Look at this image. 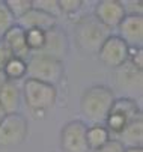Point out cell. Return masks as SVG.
<instances>
[{
    "label": "cell",
    "instance_id": "obj_1",
    "mask_svg": "<svg viewBox=\"0 0 143 152\" xmlns=\"http://www.w3.org/2000/svg\"><path fill=\"white\" fill-rule=\"evenodd\" d=\"M116 99L115 92L104 84H93L88 88L80 98V112L83 118L93 124H104L110 113L113 101Z\"/></svg>",
    "mask_w": 143,
    "mask_h": 152
},
{
    "label": "cell",
    "instance_id": "obj_2",
    "mask_svg": "<svg viewBox=\"0 0 143 152\" xmlns=\"http://www.w3.org/2000/svg\"><path fill=\"white\" fill-rule=\"evenodd\" d=\"M65 75V63L63 60L42 54V53H30L27 59V75L26 78L36 80L45 84L56 86L62 81Z\"/></svg>",
    "mask_w": 143,
    "mask_h": 152
},
{
    "label": "cell",
    "instance_id": "obj_3",
    "mask_svg": "<svg viewBox=\"0 0 143 152\" xmlns=\"http://www.w3.org/2000/svg\"><path fill=\"white\" fill-rule=\"evenodd\" d=\"M21 95L26 107L33 115L42 116L47 110L54 107L57 101V89L51 84L26 78L21 86Z\"/></svg>",
    "mask_w": 143,
    "mask_h": 152
},
{
    "label": "cell",
    "instance_id": "obj_4",
    "mask_svg": "<svg viewBox=\"0 0 143 152\" xmlns=\"http://www.w3.org/2000/svg\"><path fill=\"white\" fill-rule=\"evenodd\" d=\"M112 35V30L104 27L93 17L80 20L75 26V44L86 54H96L104 41Z\"/></svg>",
    "mask_w": 143,
    "mask_h": 152
},
{
    "label": "cell",
    "instance_id": "obj_5",
    "mask_svg": "<svg viewBox=\"0 0 143 152\" xmlns=\"http://www.w3.org/2000/svg\"><path fill=\"white\" fill-rule=\"evenodd\" d=\"M29 136V124L21 113L5 115L0 121V148H12L24 143Z\"/></svg>",
    "mask_w": 143,
    "mask_h": 152
},
{
    "label": "cell",
    "instance_id": "obj_6",
    "mask_svg": "<svg viewBox=\"0 0 143 152\" xmlns=\"http://www.w3.org/2000/svg\"><path fill=\"white\" fill-rule=\"evenodd\" d=\"M86 122L74 119L66 122L60 129V148L63 152H89L86 143Z\"/></svg>",
    "mask_w": 143,
    "mask_h": 152
},
{
    "label": "cell",
    "instance_id": "obj_7",
    "mask_svg": "<svg viewBox=\"0 0 143 152\" xmlns=\"http://www.w3.org/2000/svg\"><path fill=\"white\" fill-rule=\"evenodd\" d=\"M128 50L130 47L122 41L117 35H110L104 44L101 45V48L98 50L96 56L99 59V62L106 65L107 68H119L120 65H124L128 60Z\"/></svg>",
    "mask_w": 143,
    "mask_h": 152
},
{
    "label": "cell",
    "instance_id": "obj_8",
    "mask_svg": "<svg viewBox=\"0 0 143 152\" xmlns=\"http://www.w3.org/2000/svg\"><path fill=\"white\" fill-rule=\"evenodd\" d=\"M93 18L109 30L116 29L125 18V11L120 0H99L95 3Z\"/></svg>",
    "mask_w": 143,
    "mask_h": 152
},
{
    "label": "cell",
    "instance_id": "obj_9",
    "mask_svg": "<svg viewBox=\"0 0 143 152\" xmlns=\"http://www.w3.org/2000/svg\"><path fill=\"white\" fill-rule=\"evenodd\" d=\"M117 36L128 47H142L143 44V15H125L116 27Z\"/></svg>",
    "mask_w": 143,
    "mask_h": 152
},
{
    "label": "cell",
    "instance_id": "obj_10",
    "mask_svg": "<svg viewBox=\"0 0 143 152\" xmlns=\"http://www.w3.org/2000/svg\"><path fill=\"white\" fill-rule=\"evenodd\" d=\"M21 29L29 30V29H39V30H44L48 32L51 29H54L57 26V18L53 15H48L39 9L32 8L27 14H24L20 20H17V23Z\"/></svg>",
    "mask_w": 143,
    "mask_h": 152
},
{
    "label": "cell",
    "instance_id": "obj_11",
    "mask_svg": "<svg viewBox=\"0 0 143 152\" xmlns=\"http://www.w3.org/2000/svg\"><path fill=\"white\" fill-rule=\"evenodd\" d=\"M56 59L63 60L65 54L68 53V38L66 35L60 30L57 26L48 32H45V44L42 47V50L38 51Z\"/></svg>",
    "mask_w": 143,
    "mask_h": 152
},
{
    "label": "cell",
    "instance_id": "obj_12",
    "mask_svg": "<svg viewBox=\"0 0 143 152\" xmlns=\"http://www.w3.org/2000/svg\"><path fill=\"white\" fill-rule=\"evenodd\" d=\"M23 101L21 88L18 86V81H6L0 91V108L5 115L20 113V105Z\"/></svg>",
    "mask_w": 143,
    "mask_h": 152
},
{
    "label": "cell",
    "instance_id": "obj_13",
    "mask_svg": "<svg viewBox=\"0 0 143 152\" xmlns=\"http://www.w3.org/2000/svg\"><path fill=\"white\" fill-rule=\"evenodd\" d=\"M142 69L136 68L128 60L116 68V84L125 91H140L142 89Z\"/></svg>",
    "mask_w": 143,
    "mask_h": 152
},
{
    "label": "cell",
    "instance_id": "obj_14",
    "mask_svg": "<svg viewBox=\"0 0 143 152\" xmlns=\"http://www.w3.org/2000/svg\"><path fill=\"white\" fill-rule=\"evenodd\" d=\"M6 45L11 48L12 54L15 57H20V59H24L27 60L29 56H30V51L26 45V32L24 29H21L18 24H14L6 33L5 36L2 38Z\"/></svg>",
    "mask_w": 143,
    "mask_h": 152
},
{
    "label": "cell",
    "instance_id": "obj_15",
    "mask_svg": "<svg viewBox=\"0 0 143 152\" xmlns=\"http://www.w3.org/2000/svg\"><path fill=\"white\" fill-rule=\"evenodd\" d=\"M117 137L124 148H143V118L128 122Z\"/></svg>",
    "mask_w": 143,
    "mask_h": 152
},
{
    "label": "cell",
    "instance_id": "obj_16",
    "mask_svg": "<svg viewBox=\"0 0 143 152\" xmlns=\"http://www.w3.org/2000/svg\"><path fill=\"white\" fill-rule=\"evenodd\" d=\"M110 112H115V113H119L122 115L128 122L134 121V119H140L143 118L142 116V108L139 105V102L130 96H120V98H116L113 101V105L110 108Z\"/></svg>",
    "mask_w": 143,
    "mask_h": 152
},
{
    "label": "cell",
    "instance_id": "obj_17",
    "mask_svg": "<svg viewBox=\"0 0 143 152\" xmlns=\"http://www.w3.org/2000/svg\"><path fill=\"white\" fill-rule=\"evenodd\" d=\"M112 139L109 129L104 126V124H93L89 125L86 129V143L89 151H98L103 148L109 140Z\"/></svg>",
    "mask_w": 143,
    "mask_h": 152
},
{
    "label": "cell",
    "instance_id": "obj_18",
    "mask_svg": "<svg viewBox=\"0 0 143 152\" xmlns=\"http://www.w3.org/2000/svg\"><path fill=\"white\" fill-rule=\"evenodd\" d=\"M2 71H3L6 80L20 81V80L26 78V75H27V60L20 59V57H12L3 66Z\"/></svg>",
    "mask_w": 143,
    "mask_h": 152
},
{
    "label": "cell",
    "instance_id": "obj_19",
    "mask_svg": "<svg viewBox=\"0 0 143 152\" xmlns=\"http://www.w3.org/2000/svg\"><path fill=\"white\" fill-rule=\"evenodd\" d=\"M26 32V45L30 53H38L45 44V32L39 29H29Z\"/></svg>",
    "mask_w": 143,
    "mask_h": 152
},
{
    "label": "cell",
    "instance_id": "obj_20",
    "mask_svg": "<svg viewBox=\"0 0 143 152\" xmlns=\"http://www.w3.org/2000/svg\"><path fill=\"white\" fill-rule=\"evenodd\" d=\"M5 3L11 12V15L17 20H20L24 14H27L32 9V0H5Z\"/></svg>",
    "mask_w": 143,
    "mask_h": 152
},
{
    "label": "cell",
    "instance_id": "obj_21",
    "mask_svg": "<svg viewBox=\"0 0 143 152\" xmlns=\"http://www.w3.org/2000/svg\"><path fill=\"white\" fill-rule=\"evenodd\" d=\"M15 24V18L11 15L6 3L0 0V39L5 36V33Z\"/></svg>",
    "mask_w": 143,
    "mask_h": 152
},
{
    "label": "cell",
    "instance_id": "obj_22",
    "mask_svg": "<svg viewBox=\"0 0 143 152\" xmlns=\"http://www.w3.org/2000/svg\"><path fill=\"white\" fill-rule=\"evenodd\" d=\"M32 8L39 9L48 15L59 17L60 15V8H59V0H32Z\"/></svg>",
    "mask_w": 143,
    "mask_h": 152
},
{
    "label": "cell",
    "instance_id": "obj_23",
    "mask_svg": "<svg viewBox=\"0 0 143 152\" xmlns=\"http://www.w3.org/2000/svg\"><path fill=\"white\" fill-rule=\"evenodd\" d=\"M85 2L81 0H59V8H60V14H66V15H72L77 11H80L83 8Z\"/></svg>",
    "mask_w": 143,
    "mask_h": 152
},
{
    "label": "cell",
    "instance_id": "obj_24",
    "mask_svg": "<svg viewBox=\"0 0 143 152\" xmlns=\"http://www.w3.org/2000/svg\"><path fill=\"white\" fill-rule=\"evenodd\" d=\"M125 15H143V2L140 0H125L122 2Z\"/></svg>",
    "mask_w": 143,
    "mask_h": 152
},
{
    "label": "cell",
    "instance_id": "obj_25",
    "mask_svg": "<svg viewBox=\"0 0 143 152\" xmlns=\"http://www.w3.org/2000/svg\"><path fill=\"white\" fill-rule=\"evenodd\" d=\"M128 62L136 68L143 69V48L142 47H130L128 50Z\"/></svg>",
    "mask_w": 143,
    "mask_h": 152
},
{
    "label": "cell",
    "instance_id": "obj_26",
    "mask_svg": "<svg viewBox=\"0 0 143 152\" xmlns=\"http://www.w3.org/2000/svg\"><path fill=\"white\" fill-rule=\"evenodd\" d=\"M12 57H15V56L12 54L11 48L6 45V42L3 39H0V69H3V66Z\"/></svg>",
    "mask_w": 143,
    "mask_h": 152
},
{
    "label": "cell",
    "instance_id": "obj_27",
    "mask_svg": "<svg viewBox=\"0 0 143 152\" xmlns=\"http://www.w3.org/2000/svg\"><path fill=\"white\" fill-rule=\"evenodd\" d=\"M125 148L117 139H110L103 148L98 149V151H93V152H124Z\"/></svg>",
    "mask_w": 143,
    "mask_h": 152
},
{
    "label": "cell",
    "instance_id": "obj_28",
    "mask_svg": "<svg viewBox=\"0 0 143 152\" xmlns=\"http://www.w3.org/2000/svg\"><path fill=\"white\" fill-rule=\"evenodd\" d=\"M6 81H8V80H6V77H5L3 71L0 69V91H2V88H3V84H5Z\"/></svg>",
    "mask_w": 143,
    "mask_h": 152
},
{
    "label": "cell",
    "instance_id": "obj_29",
    "mask_svg": "<svg viewBox=\"0 0 143 152\" xmlns=\"http://www.w3.org/2000/svg\"><path fill=\"white\" fill-rule=\"evenodd\" d=\"M124 152H143V148H125Z\"/></svg>",
    "mask_w": 143,
    "mask_h": 152
},
{
    "label": "cell",
    "instance_id": "obj_30",
    "mask_svg": "<svg viewBox=\"0 0 143 152\" xmlns=\"http://www.w3.org/2000/svg\"><path fill=\"white\" fill-rule=\"evenodd\" d=\"M3 116H5V113H3V110H2V108H0V121L3 119Z\"/></svg>",
    "mask_w": 143,
    "mask_h": 152
}]
</instances>
